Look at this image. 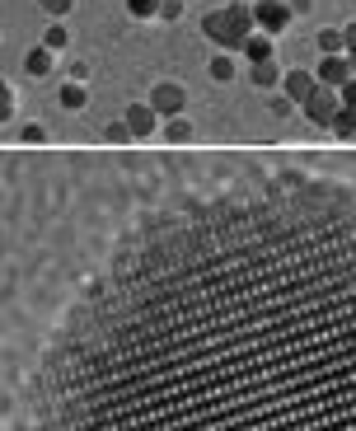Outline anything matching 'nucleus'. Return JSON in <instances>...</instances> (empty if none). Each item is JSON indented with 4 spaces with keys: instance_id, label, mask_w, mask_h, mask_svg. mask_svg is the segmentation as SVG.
Segmentation results:
<instances>
[{
    "instance_id": "f257e3e1",
    "label": "nucleus",
    "mask_w": 356,
    "mask_h": 431,
    "mask_svg": "<svg viewBox=\"0 0 356 431\" xmlns=\"http://www.w3.org/2000/svg\"><path fill=\"white\" fill-rule=\"evenodd\" d=\"M201 33H206L211 43H220V47H244V38L253 33V10H244V5H225V10H216V15L201 19Z\"/></svg>"
},
{
    "instance_id": "f03ea898",
    "label": "nucleus",
    "mask_w": 356,
    "mask_h": 431,
    "mask_svg": "<svg viewBox=\"0 0 356 431\" xmlns=\"http://www.w3.org/2000/svg\"><path fill=\"white\" fill-rule=\"evenodd\" d=\"M253 24L263 33H281L291 24V0H258L253 5Z\"/></svg>"
},
{
    "instance_id": "7ed1b4c3",
    "label": "nucleus",
    "mask_w": 356,
    "mask_h": 431,
    "mask_svg": "<svg viewBox=\"0 0 356 431\" xmlns=\"http://www.w3.org/2000/svg\"><path fill=\"white\" fill-rule=\"evenodd\" d=\"M338 108H342V99H338L333 90H314L310 99H305V118H310L314 127H333Z\"/></svg>"
},
{
    "instance_id": "20e7f679",
    "label": "nucleus",
    "mask_w": 356,
    "mask_h": 431,
    "mask_svg": "<svg viewBox=\"0 0 356 431\" xmlns=\"http://www.w3.org/2000/svg\"><path fill=\"white\" fill-rule=\"evenodd\" d=\"M183 85H173V80H159L155 85V94H150V108H155V113H169V118H178V113H183Z\"/></svg>"
},
{
    "instance_id": "39448f33",
    "label": "nucleus",
    "mask_w": 356,
    "mask_h": 431,
    "mask_svg": "<svg viewBox=\"0 0 356 431\" xmlns=\"http://www.w3.org/2000/svg\"><path fill=\"white\" fill-rule=\"evenodd\" d=\"M314 90H319V76H310V71H291L286 76V99H295V104H305Z\"/></svg>"
},
{
    "instance_id": "423d86ee",
    "label": "nucleus",
    "mask_w": 356,
    "mask_h": 431,
    "mask_svg": "<svg viewBox=\"0 0 356 431\" xmlns=\"http://www.w3.org/2000/svg\"><path fill=\"white\" fill-rule=\"evenodd\" d=\"M155 108L150 104H136V108H127V127H131V136H145V132H155Z\"/></svg>"
},
{
    "instance_id": "0eeeda50",
    "label": "nucleus",
    "mask_w": 356,
    "mask_h": 431,
    "mask_svg": "<svg viewBox=\"0 0 356 431\" xmlns=\"http://www.w3.org/2000/svg\"><path fill=\"white\" fill-rule=\"evenodd\" d=\"M319 80H324V85H347V80H352V62H342V57H328V62L319 66Z\"/></svg>"
},
{
    "instance_id": "6e6552de",
    "label": "nucleus",
    "mask_w": 356,
    "mask_h": 431,
    "mask_svg": "<svg viewBox=\"0 0 356 431\" xmlns=\"http://www.w3.org/2000/svg\"><path fill=\"white\" fill-rule=\"evenodd\" d=\"M244 57L253 66L258 62H272V43H267V38H244Z\"/></svg>"
},
{
    "instance_id": "1a4fd4ad",
    "label": "nucleus",
    "mask_w": 356,
    "mask_h": 431,
    "mask_svg": "<svg viewBox=\"0 0 356 431\" xmlns=\"http://www.w3.org/2000/svg\"><path fill=\"white\" fill-rule=\"evenodd\" d=\"M52 62H57V52H52V47H38V52L29 57V76H47Z\"/></svg>"
},
{
    "instance_id": "9d476101",
    "label": "nucleus",
    "mask_w": 356,
    "mask_h": 431,
    "mask_svg": "<svg viewBox=\"0 0 356 431\" xmlns=\"http://www.w3.org/2000/svg\"><path fill=\"white\" fill-rule=\"evenodd\" d=\"M333 132H338V136H356V108H338V118H333Z\"/></svg>"
},
{
    "instance_id": "9b49d317",
    "label": "nucleus",
    "mask_w": 356,
    "mask_h": 431,
    "mask_svg": "<svg viewBox=\"0 0 356 431\" xmlns=\"http://www.w3.org/2000/svg\"><path fill=\"white\" fill-rule=\"evenodd\" d=\"M62 104H66V108H85V85H80V80L62 85Z\"/></svg>"
},
{
    "instance_id": "f8f14e48",
    "label": "nucleus",
    "mask_w": 356,
    "mask_h": 431,
    "mask_svg": "<svg viewBox=\"0 0 356 431\" xmlns=\"http://www.w3.org/2000/svg\"><path fill=\"white\" fill-rule=\"evenodd\" d=\"M164 136L169 141H192V122H187V118H173V122L164 127Z\"/></svg>"
},
{
    "instance_id": "ddd939ff",
    "label": "nucleus",
    "mask_w": 356,
    "mask_h": 431,
    "mask_svg": "<svg viewBox=\"0 0 356 431\" xmlns=\"http://www.w3.org/2000/svg\"><path fill=\"white\" fill-rule=\"evenodd\" d=\"M253 85H277V66L258 62V66H253Z\"/></svg>"
},
{
    "instance_id": "4468645a",
    "label": "nucleus",
    "mask_w": 356,
    "mask_h": 431,
    "mask_svg": "<svg viewBox=\"0 0 356 431\" xmlns=\"http://www.w3.org/2000/svg\"><path fill=\"white\" fill-rule=\"evenodd\" d=\"M127 10H131L136 19H150L159 10V0H127Z\"/></svg>"
},
{
    "instance_id": "2eb2a0df",
    "label": "nucleus",
    "mask_w": 356,
    "mask_h": 431,
    "mask_svg": "<svg viewBox=\"0 0 356 431\" xmlns=\"http://www.w3.org/2000/svg\"><path fill=\"white\" fill-rule=\"evenodd\" d=\"M43 47H52V52H62V47H66V29H62V24H52V29H47Z\"/></svg>"
},
{
    "instance_id": "dca6fc26",
    "label": "nucleus",
    "mask_w": 356,
    "mask_h": 431,
    "mask_svg": "<svg viewBox=\"0 0 356 431\" xmlns=\"http://www.w3.org/2000/svg\"><path fill=\"white\" fill-rule=\"evenodd\" d=\"M211 76H216V80H230V76H234V62H230V57H211Z\"/></svg>"
},
{
    "instance_id": "f3484780",
    "label": "nucleus",
    "mask_w": 356,
    "mask_h": 431,
    "mask_svg": "<svg viewBox=\"0 0 356 431\" xmlns=\"http://www.w3.org/2000/svg\"><path fill=\"white\" fill-rule=\"evenodd\" d=\"M319 47H324V52H338V47H342V33H338V29L319 33Z\"/></svg>"
},
{
    "instance_id": "a211bd4d",
    "label": "nucleus",
    "mask_w": 356,
    "mask_h": 431,
    "mask_svg": "<svg viewBox=\"0 0 356 431\" xmlns=\"http://www.w3.org/2000/svg\"><path fill=\"white\" fill-rule=\"evenodd\" d=\"M38 5H43L47 15H66V10H71V0H38Z\"/></svg>"
},
{
    "instance_id": "6ab92c4d",
    "label": "nucleus",
    "mask_w": 356,
    "mask_h": 431,
    "mask_svg": "<svg viewBox=\"0 0 356 431\" xmlns=\"http://www.w3.org/2000/svg\"><path fill=\"white\" fill-rule=\"evenodd\" d=\"M338 99H342V108H356V80H347V85H342Z\"/></svg>"
},
{
    "instance_id": "aec40b11",
    "label": "nucleus",
    "mask_w": 356,
    "mask_h": 431,
    "mask_svg": "<svg viewBox=\"0 0 356 431\" xmlns=\"http://www.w3.org/2000/svg\"><path fill=\"white\" fill-rule=\"evenodd\" d=\"M178 10H183V0H159V15L164 19H178Z\"/></svg>"
},
{
    "instance_id": "412c9836",
    "label": "nucleus",
    "mask_w": 356,
    "mask_h": 431,
    "mask_svg": "<svg viewBox=\"0 0 356 431\" xmlns=\"http://www.w3.org/2000/svg\"><path fill=\"white\" fill-rule=\"evenodd\" d=\"M291 104H295V99H286V94H281V99H272V113H277V118H286V113H291Z\"/></svg>"
},
{
    "instance_id": "4be33fe9",
    "label": "nucleus",
    "mask_w": 356,
    "mask_h": 431,
    "mask_svg": "<svg viewBox=\"0 0 356 431\" xmlns=\"http://www.w3.org/2000/svg\"><path fill=\"white\" fill-rule=\"evenodd\" d=\"M342 43H347V47H352V52H356V19H352V24H347V29H342Z\"/></svg>"
},
{
    "instance_id": "5701e85b",
    "label": "nucleus",
    "mask_w": 356,
    "mask_h": 431,
    "mask_svg": "<svg viewBox=\"0 0 356 431\" xmlns=\"http://www.w3.org/2000/svg\"><path fill=\"white\" fill-rule=\"evenodd\" d=\"M352 80H356V52H352Z\"/></svg>"
}]
</instances>
